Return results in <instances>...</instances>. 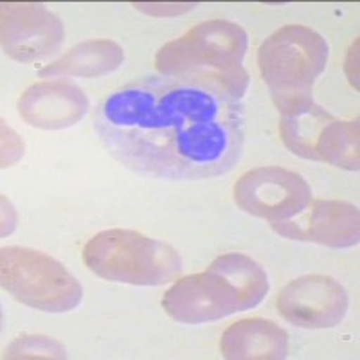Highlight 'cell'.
Segmentation results:
<instances>
[{
    "mask_svg": "<svg viewBox=\"0 0 360 360\" xmlns=\"http://www.w3.org/2000/svg\"><path fill=\"white\" fill-rule=\"evenodd\" d=\"M83 262L99 278L137 287H160L182 272V259L172 245L128 229H108L90 238Z\"/></svg>",
    "mask_w": 360,
    "mask_h": 360,
    "instance_id": "obj_5",
    "label": "cell"
},
{
    "mask_svg": "<svg viewBox=\"0 0 360 360\" xmlns=\"http://www.w3.org/2000/svg\"><path fill=\"white\" fill-rule=\"evenodd\" d=\"M2 47L20 63L47 60L62 49L65 29L62 20L40 4L4 2L0 9Z\"/></svg>",
    "mask_w": 360,
    "mask_h": 360,
    "instance_id": "obj_8",
    "label": "cell"
},
{
    "mask_svg": "<svg viewBox=\"0 0 360 360\" xmlns=\"http://www.w3.org/2000/svg\"><path fill=\"white\" fill-rule=\"evenodd\" d=\"M63 344L41 335H22L11 342L6 359H65Z\"/></svg>",
    "mask_w": 360,
    "mask_h": 360,
    "instance_id": "obj_16",
    "label": "cell"
},
{
    "mask_svg": "<svg viewBox=\"0 0 360 360\" xmlns=\"http://www.w3.org/2000/svg\"><path fill=\"white\" fill-rule=\"evenodd\" d=\"M328 54L324 37L304 25H285L259 45V72L279 114H294L314 101L311 89Z\"/></svg>",
    "mask_w": 360,
    "mask_h": 360,
    "instance_id": "obj_4",
    "label": "cell"
},
{
    "mask_svg": "<svg viewBox=\"0 0 360 360\" xmlns=\"http://www.w3.org/2000/svg\"><path fill=\"white\" fill-rule=\"evenodd\" d=\"M283 319L294 326L323 330L342 323L349 307L348 292L330 276H304L283 288L276 301Z\"/></svg>",
    "mask_w": 360,
    "mask_h": 360,
    "instance_id": "obj_9",
    "label": "cell"
},
{
    "mask_svg": "<svg viewBox=\"0 0 360 360\" xmlns=\"http://www.w3.org/2000/svg\"><path fill=\"white\" fill-rule=\"evenodd\" d=\"M124 62V51L112 40H86L40 70L41 78H99Z\"/></svg>",
    "mask_w": 360,
    "mask_h": 360,
    "instance_id": "obj_13",
    "label": "cell"
},
{
    "mask_svg": "<svg viewBox=\"0 0 360 360\" xmlns=\"http://www.w3.org/2000/svg\"><path fill=\"white\" fill-rule=\"evenodd\" d=\"M315 160L337 168L359 169V119L337 121L333 115L326 121L315 143Z\"/></svg>",
    "mask_w": 360,
    "mask_h": 360,
    "instance_id": "obj_14",
    "label": "cell"
},
{
    "mask_svg": "<svg viewBox=\"0 0 360 360\" xmlns=\"http://www.w3.org/2000/svg\"><path fill=\"white\" fill-rule=\"evenodd\" d=\"M234 202L252 217L279 224L307 211L311 202V188L299 173L266 166L250 169L238 179Z\"/></svg>",
    "mask_w": 360,
    "mask_h": 360,
    "instance_id": "obj_7",
    "label": "cell"
},
{
    "mask_svg": "<svg viewBox=\"0 0 360 360\" xmlns=\"http://www.w3.org/2000/svg\"><path fill=\"white\" fill-rule=\"evenodd\" d=\"M308 213L295 220L272 224L274 231L288 240L314 242L333 249H348L359 243V209L344 200H315L308 205Z\"/></svg>",
    "mask_w": 360,
    "mask_h": 360,
    "instance_id": "obj_10",
    "label": "cell"
},
{
    "mask_svg": "<svg viewBox=\"0 0 360 360\" xmlns=\"http://www.w3.org/2000/svg\"><path fill=\"white\" fill-rule=\"evenodd\" d=\"M330 117L332 115L324 112V108L317 107L314 101L303 110L281 115L279 134H281L283 143L295 155L315 160V143Z\"/></svg>",
    "mask_w": 360,
    "mask_h": 360,
    "instance_id": "obj_15",
    "label": "cell"
},
{
    "mask_svg": "<svg viewBox=\"0 0 360 360\" xmlns=\"http://www.w3.org/2000/svg\"><path fill=\"white\" fill-rule=\"evenodd\" d=\"M356 58H359V40H355L353 47L348 53V60H346V74H348L349 83L355 89H359V72H356Z\"/></svg>",
    "mask_w": 360,
    "mask_h": 360,
    "instance_id": "obj_17",
    "label": "cell"
},
{
    "mask_svg": "<svg viewBox=\"0 0 360 360\" xmlns=\"http://www.w3.org/2000/svg\"><path fill=\"white\" fill-rule=\"evenodd\" d=\"M240 103L198 83L152 76L103 99L96 131L115 160L141 175L198 180L231 172L243 150Z\"/></svg>",
    "mask_w": 360,
    "mask_h": 360,
    "instance_id": "obj_1",
    "label": "cell"
},
{
    "mask_svg": "<svg viewBox=\"0 0 360 360\" xmlns=\"http://www.w3.org/2000/svg\"><path fill=\"white\" fill-rule=\"evenodd\" d=\"M0 279L17 301L47 314H65L83 299L82 285L62 263L25 247L2 249Z\"/></svg>",
    "mask_w": 360,
    "mask_h": 360,
    "instance_id": "obj_6",
    "label": "cell"
},
{
    "mask_svg": "<svg viewBox=\"0 0 360 360\" xmlns=\"http://www.w3.org/2000/svg\"><path fill=\"white\" fill-rule=\"evenodd\" d=\"M221 355L231 360H272L288 355V335L281 326L265 319H243L224 332Z\"/></svg>",
    "mask_w": 360,
    "mask_h": 360,
    "instance_id": "obj_12",
    "label": "cell"
},
{
    "mask_svg": "<svg viewBox=\"0 0 360 360\" xmlns=\"http://www.w3.org/2000/svg\"><path fill=\"white\" fill-rule=\"evenodd\" d=\"M89 98L76 83L47 79L29 86L18 99V114L41 130H62L79 123L89 112Z\"/></svg>",
    "mask_w": 360,
    "mask_h": 360,
    "instance_id": "obj_11",
    "label": "cell"
},
{
    "mask_svg": "<svg viewBox=\"0 0 360 360\" xmlns=\"http://www.w3.org/2000/svg\"><path fill=\"white\" fill-rule=\"evenodd\" d=\"M247 47L245 29L234 22H202L164 45L155 56V67L166 78L198 83L240 101L250 82L243 67Z\"/></svg>",
    "mask_w": 360,
    "mask_h": 360,
    "instance_id": "obj_2",
    "label": "cell"
},
{
    "mask_svg": "<svg viewBox=\"0 0 360 360\" xmlns=\"http://www.w3.org/2000/svg\"><path fill=\"white\" fill-rule=\"evenodd\" d=\"M269 276L247 254H224L200 274H191L169 288L162 308L172 319L202 324L258 307L269 294Z\"/></svg>",
    "mask_w": 360,
    "mask_h": 360,
    "instance_id": "obj_3",
    "label": "cell"
}]
</instances>
